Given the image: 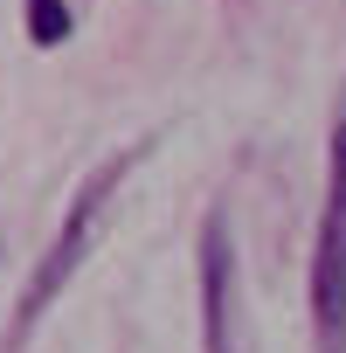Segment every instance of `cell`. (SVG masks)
Wrapping results in <instances>:
<instances>
[{"instance_id":"cell-1","label":"cell","mask_w":346,"mask_h":353,"mask_svg":"<svg viewBox=\"0 0 346 353\" xmlns=\"http://www.w3.org/2000/svg\"><path fill=\"white\" fill-rule=\"evenodd\" d=\"M145 152H152V139H139V145H125V152H111L90 181L77 188V201H70V215H63V229H56V243L42 250V263H35V277H28V291H21V305H14V332H8V353L14 346H28V332L49 319V305L70 291V277L83 270V256H90V243H97V229H104V215H111V201H118V188L132 181V173L145 166Z\"/></svg>"},{"instance_id":"cell-2","label":"cell","mask_w":346,"mask_h":353,"mask_svg":"<svg viewBox=\"0 0 346 353\" xmlns=\"http://www.w3.org/2000/svg\"><path fill=\"white\" fill-rule=\"evenodd\" d=\"M312 339L318 353H346V118L325 145V215L312 250Z\"/></svg>"},{"instance_id":"cell-3","label":"cell","mask_w":346,"mask_h":353,"mask_svg":"<svg viewBox=\"0 0 346 353\" xmlns=\"http://www.w3.org/2000/svg\"><path fill=\"white\" fill-rule=\"evenodd\" d=\"M201 325H208V353H250L243 277H236V236H229L222 208L201 222Z\"/></svg>"},{"instance_id":"cell-4","label":"cell","mask_w":346,"mask_h":353,"mask_svg":"<svg viewBox=\"0 0 346 353\" xmlns=\"http://www.w3.org/2000/svg\"><path fill=\"white\" fill-rule=\"evenodd\" d=\"M28 42L35 49L70 42V0H28Z\"/></svg>"}]
</instances>
